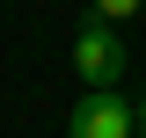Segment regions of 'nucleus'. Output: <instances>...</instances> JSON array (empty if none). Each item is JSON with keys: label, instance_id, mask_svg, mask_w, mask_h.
Returning <instances> with one entry per match:
<instances>
[{"label": "nucleus", "instance_id": "1", "mask_svg": "<svg viewBox=\"0 0 146 138\" xmlns=\"http://www.w3.org/2000/svg\"><path fill=\"white\" fill-rule=\"evenodd\" d=\"M124 66H131V58H124L117 22H102V15H95L88 29L73 36V73H80L88 87H117V80H124Z\"/></svg>", "mask_w": 146, "mask_h": 138}, {"label": "nucleus", "instance_id": "4", "mask_svg": "<svg viewBox=\"0 0 146 138\" xmlns=\"http://www.w3.org/2000/svg\"><path fill=\"white\" fill-rule=\"evenodd\" d=\"M139 131H146V95H139Z\"/></svg>", "mask_w": 146, "mask_h": 138}, {"label": "nucleus", "instance_id": "2", "mask_svg": "<svg viewBox=\"0 0 146 138\" xmlns=\"http://www.w3.org/2000/svg\"><path fill=\"white\" fill-rule=\"evenodd\" d=\"M131 102H117L110 87H88V102H73V124L66 138H131Z\"/></svg>", "mask_w": 146, "mask_h": 138}, {"label": "nucleus", "instance_id": "3", "mask_svg": "<svg viewBox=\"0 0 146 138\" xmlns=\"http://www.w3.org/2000/svg\"><path fill=\"white\" fill-rule=\"evenodd\" d=\"M88 7H95V15H102V22H131V15H139V7H146V0H88Z\"/></svg>", "mask_w": 146, "mask_h": 138}]
</instances>
